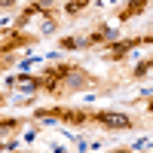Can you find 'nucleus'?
<instances>
[{"label":"nucleus","mask_w":153,"mask_h":153,"mask_svg":"<svg viewBox=\"0 0 153 153\" xmlns=\"http://www.w3.org/2000/svg\"><path fill=\"white\" fill-rule=\"evenodd\" d=\"M135 43H138V40H126V43H117V46H110V49H107V55H113V58H123V55H126V49H132Z\"/></svg>","instance_id":"nucleus-2"},{"label":"nucleus","mask_w":153,"mask_h":153,"mask_svg":"<svg viewBox=\"0 0 153 153\" xmlns=\"http://www.w3.org/2000/svg\"><path fill=\"white\" fill-rule=\"evenodd\" d=\"M61 46H65V49H76L80 43H76V40H71V37H68V40H61Z\"/></svg>","instance_id":"nucleus-5"},{"label":"nucleus","mask_w":153,"mask_h":153,"mask_svg":"<svg viewBox=\"0 0 153 153\" xmlns=\"http://www.w3.org/2000/svg\"><path fill=\"white\" fill-rule=\"evenodd\" d=\"M12 3H16V0H0V6H12Z\"/></svg>","instance_id":"nucleus-6"},{"label":"nucleus","mask_w":153,"mask_h":153,"mask_svg":"<svg viewBox=\"0 0 153 153\" xmlns=\"http://www.w3.org/2000/svg\"><path fill=\"white\" fill-rule=\"evenodd\" d=\"M92 120L95 123H104L107 129H129V126H132V120L123 117V113H92Z\"/></svg>","instance_id":"nucleus-1"},{"label":"nucleus","mask_w":153,"mask_h":153,"mask_svg":"<svg viewBox=\"0 0 153 153\" xmlns=\"http://www.w3.org/2000/svg\"><path fill=\"white\" fill-rule=\"evenodd\" d=\"M16 126H19L16 120H6V123H0V132H12V129H16Z\"/></svg>","instance_id":"nucleus-4"},{"label":"nucleus","mask_w":153,"mask_h":153,"mask_svg":"<svg viewBox=\"0 0 153 153\" xmlns=\"http://www.w3.org/2000/svg\"><path fill=\"white\" fill-rule=\"evenodd\" d=\"M144 6H147V0H132V6L120 12V19H129V16H135V12H141Z\"/></svg>","instance_id":"nucleus-3"}]
</instances>
